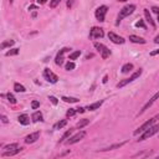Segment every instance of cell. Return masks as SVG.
I'll use <instances>...</instances> for the list:
<instances>
[{"mask_svg": "<svg viewBox=\"0 0 159 159\" xmlns=\"http://www.w3.org/2000/svg\"><path fill=\"white\" fill-rule=\"evenodd\" d=\"M134 10H136V5H133V4H129V5L123 6L122 9L119 10L118 16H117V24H119L124 18H127V16L132 15L133 13H134Z\"/></svg>", "mask_w": 159, "mask_h": 159, "instance_id": "6da1fadb", "label": "cell"}, {"mask_svg": "<svg viewBox=\"0 0 159 159\" xmlns=\"http://www.w3.org/2000/svg\"><path fill=\"white\" fill-rule=\"evenodd\" d=\"M22 150L21 147H19L18 143H11V144H7L4 147V152H3V157H13L15 154H18L20 153Z\"/></svg>", "mask_w": 159, "mask_h": 159, "instance_id": "7a4b0ae2", "label": "cell"}, {"mask_svg": "<svg viewBox=\"0 0 159 159\" xmlns=\"http://www.w3.org/2000/svg\"><path fill=\"white\" fill-rule=\"evenodd\" d=\"M158 132H159V123H158V124L152 125V127H149V128H148V129H146L143 133H140L138 142L146 140V139H148V138H150V137H153V136L155 134V133H158Z\"/></svg>", "mask_w": 159, "mask_h": 159, "instance_id": "3957f363", "label": "cell"}, {"mask_svg": "<svg viewBox=\"0 0 159 159\" xmlns=\"http://www.w3.org/2000/svg\"><path fill=\"white\" fill-rule=\"evenodd\" d=\"M142 72H143V70H142V69L137 70L136 72H133L131 77L125 78V80H122L121 82H118V83H117V88H122V87H124V86H127L128 83H131V82H133L134 80H137V78L140 76V75H142Z\"/></svg>", "mask_w": 159, "mask_h": 159, "instance_id": "277c9868", "label": "cell"}, {"mask_svg": "<svg viewBox=\"0 0 159 159\" xmlns=\"http://www.w3.org/2000/svg\"><path fill=\"white\" fill-rule=\"evenodd\" d=\"M159 118V116H155V117H153V118H150V119H148L147 122H144L143 124L140 125V127H138L136 131H134V133H133V134L134 136H138V134H140V133H143L146 129H148L149 127H152V125L157 122V119Z\"/></svg>", "mask_w": 159, "mask_h": 159, "instance_id": "5b68a950", "label": "cell"}, {"mask_svg": "<svg viewBox=\"0 0 159 159\" xmlns=\"http://www.w3.org/2000/svg\"><path fill=\"white\" fill-rule=\"evenodd\" d=\"M93 45H95L96 50L99 52V55H101V57L103 58V60H107V58L110 57L111 51H110V49H108L107 46H105V45H103V44H101V43H95Z\"/></svg>", "mask_w": 159, "mask_h": 159, "instance_id": "8992f818", "label": "cell"}, {"mask_svg": "<svg viewBox=\"0 0 159 159\" xmlns=\"http://www.w3.org/2000/svg\"><path fill=\"white\" fill-rule=\"evenodd\" d=\"M108 11V7L106 5H101V6H98L96 11H95V16H96V19L99 21V22H103L105 19H106V14Z\"/></svg>", "mask_w": 159, "mask_h": 159, "instance_id": "52a82bcc", "label": "cell"}, {"mask_svg": "<svg viewBox=\"0 0 159 159\" xmlns=\"http://www.w3.org/2000/svg\"><path fill=\"white\" fill-rule=\"evenodd\" d=\"M105 36V32L102 28L93 26L90 30V39H102Z\"/></svg>", "mask_w": 159, "mask_h": 159, "instance_id": "ba28073f", "label": "cell"}, {"mask_svg": "<svg viewBox=\"0 0 159 159\" xmlns=\"http://www.w3.org/2000/svg\"><path fill=\"white\" fill-rule=\"evenodd\" d=\"M44 77L47 82L50 83H56L58 81V77H57V75H55L50 69H45L44 70Z\"/></svg>", "mask_w": 159, "mask_h": 159, "instance_id": "9c48e42d", "label": "cell"}, {"mask_svg": "<svg viewBox=\"0 0 159 159\" xmlns=\"http://www.w3.org/2000/svg\"><path fill=\"white\" fill-rule=\"evenodd\" d=\"M85 136H86V132L85 131H81V132L76 133L75 136L70 137L67 140H66V143H67V144H75V143H77V142L82 140L83 138H85Z\"/></svg>", "mask_w": 159, "mask_h": 159, "instance_id": "30bf717a", "label": "cell"}, {"mask_svg": "<svg viewBox=\"0 0 159 159\" xmlns=\"http://www.w3.org/2000/svg\"><path fill=\"white\" fill-rule=\"evenodd\" d=\"M70 50H71V49H69V47H63V49H61L60 51L57 52V55H56V57H55V63H56L57 66H61V65L63 63V55H65L66 52H70Z\"/></svg>", "mask_w": 159, "mask_h": 159, "instance_id": "8fae6325", "label": "cell"}, {"mask_svg": "<svg viewBox=\"0 0 159 159\" xmlns=\"http://www.w3.org/2000/svg\"><path fill=\"white\" fill-rule=\"evenodd\" d=\"M108 39H110L113 44H117V45H122V44L125 43V40H124L122 36L114 34V32H112V31L108 32Z\"/></svg>", "mask_w": 159, "mask_h": 159, "instance_id": "7c38bea8", "label": "cell"}, {"mask_svg": "<svg viewBox=\"0 0 159 159\" xmlns=\"http://www.w3.org/2000/svg\"><path fill=\"white\" fill-rule=\"evenodd\" d=\"M158 98H159V91L157 92V93H155V95H154V96L152 97V98H150V99H149V101H148V102H147V103H146V105H144L143 107H142V110H140L139 114H142V113H144V112H146V111L148 110V108H149L150 106H152V105H153V103H154L155 101H157V99H158Z\"/></svg>", "mask_w": 159, "mask_h": 159, "instance_id": "4fadbf2b", "label": "cell"}, {"mask_svg": "<svg viewBox=\"0 0 159 159\" xmlns=\"http://www.w3.org/2000/svg\"><path fill=\"white\" fill-rule=\"evenodd\" d=\"M39 138H40V132H34V133H31V134L25 137V143H26V144L35 143Z\"/></svg>", "mask_w": 159, "mask_h": 159, "instance_id": "5bb4252c", "label": "cell"}, {"mask_svg": "<svg viewBox=\"0 0 159 159\" xmlns=\"http://www.w3.org/2000/svg\"><path fill=\"white\" fill-rule=\"evenodd\" d=\"M18 121H19V123L22 124V125H29V124H30V117H29L26 113H24V114H20V116L18 117Z\"/></svg>", "mask_w": 159, "mask_h": 159, "instance_id": "9a60e30c", "label": "cell"}, {"mask_svg": "<svg viewBox=\"0 0 159 159\" xmlns=\"http://www.w3.org/2000/svg\"><path fill=\"white\" fill-rule=\"evenodd\" d=\"M144 18H146L147 22L150 25V26H152L153 29H155V22H154V20L152 19V15H150V13H149L148 9H144Z\"/></svg>", "mask_w": 159, "mask_h": 159, "instance_id": "2e32d148", "label": "cell"}, {"mask_svg": "<svg viewBox=\"0 0 159 159\" xmlns=\"http://www.w3.org/2000/svg\"><path fill=\"white\" fill-rule=\"evenodd\" d=\"M31 119H32V122H35V123H37V122H43V121H44L43 113H41L40 111H35L34 113H32V116H31Z\"/></svg>", "mask_w": 159, "mask_h": 159, "instance_id": "e0dca14e", "label": "cell"}, {"mask_svg": "<svg viewBox=\"0 0 159 159\" xmlns=\"http://www.w3.org/2000/svg\"><path fill=\"white\" fill-rule=\"evenodd\" d=\"M129 41H132L133 44H146V40L140 36H137V35H131Z\"/></svg>", "mask_w": 159, "mask_h": 159, "instance_id": "ac0fdd59", "label": "cell"}, {"mask_svg": "<svg viewBox=\"0 0 159 159\" xmlns=\"http://www.w3.org/2000/svg\"><path fill=\"white\" fill-rule=\"evenodd\" d=\"M102 103H103V101H97V102L92 103V105H88L86 107V110L87 111H96V110H98V108L102 106Z\"/></svg>", "mask_w": 159, "mask_h": 159, "instance_id": "d6986e66", "label": "cell"}, {"mask_svg": "<svg viewBox=\"0 0 159 159\" xmlns=\"http://www.w3.org/2000/svg\"><path fill=\"white\" fill-rule=\"evenodd\" d=\"M72 132H73V129H69V131H66V132L63 133V136L61 137V139L58 140V143H63V142H66V140H67V139L71 137Z\"/></svg>", "mask_w": 159, "mask_h": 159, "instance_id": "ffe728a7", "label": "cell"}, {"mask_svg": "<svg viewBox=\"0 0 159 159\" xmlns=\"http://www.w3.org/2000/svg\"><path fill=\"white\" fill-rule=\"evenodd\" d=\"M133 70V63H124L123 66H122V69H121V72L122 73H128V72H131Z\"/></svg>", "mask_w": 159, "mask_h": 159, "instance_id": "44dd1931", "label": "cell"}, {"mask_svg": "<svg viewBox=\"0 0 159 159\" xmlns=\"http://www.w3.org/2000/svg\"><path fill=\"white\" fill-rule=\"evenodd\" d=\"M61 99L63 102H67V103H77L80 101V99L76 97H67V96H62Z\"/></svg>", "mask_w": 159, "mask_h": 159, "instance_id": "7402d4cb", "label": "cell"}, {"mask_svg": "<svg viewBox=\"0 0 159 159\" xmlns=\"http://www.w3.org/2000/svg\"><path fill=\"white\" fill-rule=\"evenodd\" d=\"M66 124H67V119H61V121H58L57 123L54 124V129H61V128L65 127Z\"/></svg>", "mask_w": 159, "mask_h": 159, "instance_id": "603a6c76", "label": "cell"}, {"mask_svg": "<svg viewBox=\"0 0 159 159\" xmlns=\"http://www.w3.org/2000/svg\"><path fill=\"white\" fill-rule=\"evenodd\" d=\"M125 142H123V143H118V144H113V146H110L107 148H103V149H99L101 152H106V150H113V149H117V148H121L122 146H124Z\"/></svg>", "mask_w": 159, "mask_h": 159, "instance_id": "cb8c5ba5", "label": "cell"}, {"mask_svg": "<svg viewBox=\"0 0 159 159\" xmlns=\"http://www.w3.org/2000/svg\"><path fill=\"white\" fill-rule=\"evenodd\" d=\"M15 44V41L14 40H7V41H4V43L0 45V49L1 50H5L6 47H10V46H13Z\"/></svg>", "mask_w": 159, "mask_h": 159, "instance_id": "d4e9b609", "label": "cell"}, {"mask_svg": "<svg viewBox=\"0 0 159 159\" xmlns=\"http://www.w3.org/2000/svg\"><path fill=\"white\" fill-rule=\"evenodd\" d=\"M14 90H15V92H25V91H26V88H25L22 85H20V83H18V82L14 83Z\"/></svg>", "mask_w": 159, "mask_h": 159, "instance_id": "484cf974", "label": "cell"}, {"mask_svg": "<svg viewBox=\"0 0 159 159\" xmlns=\"http://www.w3.org/2000/svg\"><path fill=\"white\" fill-rule=\"evenodd\" d=\"M75 67H76V65H75V62H72V61H69L65 65V70L66 71H72V70H75Z\"/></svg>", "mask_w": 159, "mask_h": 159, "instance_id": "4316f807", "label": "cell"}, {"mask_svg": "<svg viewBox=\"0 0 159 159\" xmlns=\"http://www.w3.org/2000/svg\"><path fill=\"white\" fill-rule=\"evenodd\" d=\"M88 123H90V121L85 118V119H82V121H80V122L77 123V125H76V127H77L78 129H82V128H83V127H85V125H87Z\"/></svg>", "mask_w": 159, "mask_h": 159, "instance_id": "83f0119b", "label": "cell"}, {"mask_svg": "<svg viewBox=\"0 0 159 159\" xmlns=\"http://www.w3.org/2000/svg\"><path fill=\"white\" fill-rule=\"evenodd\" d=\"M81 56V51L80 50H77V51H73L72 54H70V60H76L77 57Z\"/></svg>", "mask_w": 159, "mask_h": 159, "instance_id": "f1b7e54d", "label": "cell"}, {"mask_svg": "<svg viewBox=\"0 0 159 159\" xmlns=\"http://www.w3.org/2000/svg\"><path fill=\"white\" fill-rule=\"evenodd\" d=\"M19 51H20V49H11L10 51H7L5 55H6V56H14V55H18Z\"/></svg>", "mask_w": 159, "mask_h": 159, "instance_id": "f546056e", "label": "cell"}, {"mask_svg": "<svg viewBox=\"0 0 159 159\" xmlns=\"http://www.w3.org/2000/svg\"><path fill=\"white\" fill-rule=\"evenodd\" d=\"M6 98H7V101H9L11 105H15V103H16V98H15L11 93H7V95H6Z\"/></svg>", "mask_w": 159, "mask_h": 159, "instance_id": "4dcf8cb0", "label": "cell"}, {"mask_svg": "<svg viewBox=\"0 0 159 159\" xmlns=\"http://www.w3.org/2000/svg\"><path fill=\"white\" fill-rule=\"evenodd\" d=\"M76 113H77V110H76V108H70V110L66 112V116H67V117H73Z\"/></svg>", "mask_w": 159, "mask_h": 159, "instance_id": "1f68e13d", "label": "cell"}, {"mask_svg": "<svg viewBox=\"0 0 159 159\" xmlns=\"http://www.w3.org/2000/svg\"><path fill=\"white\" fill-rule=\"evenodd\" d=\"M60 3H61V0H51V1H50V7L54 9V7H56Z\"/></svg>", "mask_w": 159, "mask_h": 159, "instance_id": "d6a6232c", "label": "cell"}, {"mask_svg": "<svg viewBox=\"0 0 159 159\" xmlns=\"http://www.w3.org/2000/svg\"><path fill=\"white\" fill-rule=\"evenodd\" d=\"M39 107H40V102L39 101H32L31 102V108H32V110H37Z\"/></svg>", "mask_w": 159, "mask_h": 159, "instance_id": "836d02e7", "label": "cell"}, {"mask_svg": "<svg viewBox=\"0 0 159 159\" xmlns=\"http://www.w3.org/2000/svg\"><path fill=\"white\" fill-rule=\"evenodd\" d=\"M49 99H50V101H51V103L55 105V106L58 103V99H57L55 96H49Z\"/></svg>", "mask_w": 159, "mask_h": 159, "instance_id": "e575fe53", "label": "cell"}, {"mask_svg": "<svg viewBox=\"0 0 159 159\" xmlns=\"http://www.w3.org/2000/svg\"><path fill=\"white\" fill-rule=\"evenodd\" d=\"M136 26H137V28H142V29H146V25H144L143 20H139V21H137V22H136Z\"/></svg>", "mask_w": 159, "mask_h": 159, "instance_id": "d590c367", "label": "cell"}, {"mask_svg": "<svg viewBox=\"0 0 159 159\" xmlns=\"http://www.w3.org/2000/svg\"><path fill=\"white\" fill-rule=\"evenodd\" d=\"M1 122L3 123H7V122H9V121H7V117L5 114H1Z\"/></svg>", "mask_w": 159, "mask_h": 159, "instance_id": "8d00e7d4", "label": "cell"}, {"mask_svg": "<svg viewBox=\"0 0 159 159\" xmlns=\"http://www.w3.org/2000/svg\"><path fill=\"white\" fill-rule=\"evenodd\" d=\"M76 110H77V113H83V112L86 111V108H82V107H80V108H76Z\"/></svg>", "mask_w": 159, "mask_h": 159, "instance_id": "74e56055", "label": "cell"}, {"mask_svg": "<svg viewBox=\"0 0 159 159\" xmlns=\"http://www.w3.org/2000/svg\"><path fill=\"white\" fill-rule=\"evenodd\" d=\"M155 55H159V49L158 50H154V51L150 52V56H155Z\"/></svg>", "mask_w": 159, "mask_h": 159, "instance_id": "f35d334b", "label": "cell"}, {"mask_svg": "<svg viewBox=\"0 0 159 159\" xmlns=\"http://www.w3.org/2000/svg\"><path fill=\"white\" fill-rule=\"evenodd\" d=\"M152 11H153V13H155V14H158V13H159V7L153 6V7H152Z\"/></svg>", "mask_w": 159, "mask_h": 159, "instance_id": "ab89813d", "label": "cell"}, {"mask_svg": "<svg viewBox=\"0 0 159 159\" xmlns=\"http://www.w3.org/2000/svg\"><path fill=\"white\" fill-rule=\"evenodd\" d=\"M47 1V0H37V4H40V5H43V4H45Z\"/></svg>", "mask_w": 159, "mask_h": 159, "instance_id": "60d3db41", "label": "cell"}, {"mask_svg": "<svg viewBox=\"0 0 159 159\" xmlns=\"http://www.w3.org/2000/svg\"><path fill=\"white\" fill-rule=\"evenodd\" d=\"M154 43H155V44H159V35H157V36L154 37Z\"/></svg>", "mask_w": 159, "mask_h": 159, "instance_id": "b9f144b4", "label": "cell"}, {"mask_svg": "<svg viewBox=\"0 0 159 159\" xmlns=\"http://www.w3.org/2000/svg\"><path fill=\"white\" fill-rule=\"evenodd\" d=\"M30 9H31V10H35L36 6H35V5H31V6H29V10H30Z\"/></svg>", "mask_w": 159, "mask_h": 159, "instance_id": "7bdbcfd3", "label": "cell"}, {"mask_svg": "<svg viewBox=\"0 0 159 159\" xmlns=\"http://www.w3.org/2000/svg\"><path fill=\"white\" fill-rule=\"evenodd\" d=\"M107 80H108V77H107V76H105V77H103V83H106V82H107Z\"/></svg>", "mask_w": 159, "mask_h": 159, "instance_id": "ee69618b", "label": "cell"}, {"mask_svg": "<svg viewBox=\"0 0 159 159\" xmlns=\"http://www.w3.org/2000/svg\"><path fill=\"white\" fill-rule=\"evenodd\" d=\"M71 5H72V1H67V6L71 7Z\"/></svg>", "mask_w": 159, "mask_h": 159, "instance_id": "f6af8a7d", "label": "cell"}, {"mask_svg": "<svg viewBox=\"0 0 159 159\" xmlns=\"http://www.w3.org/2000/svg\"><path fill=\"white\" fill-rule=\"evenodd\" d=\"M118 1H121V3H124V1H127V0H118Z\"/></svg>", "mask_w": 159, "mask_h": 159, "instance_id": "bcb514c9", "label": "cell"}, {"mask_svg": "<svg viewBox=\"0 0 159 159\" xmlns=\"http://www.w3.org/2000/svg\"><path fill=\"white\" fill-rule=\"evenodd\" d=\"M157 15H158V21H159V13H158V14H157Z\"/></svg>", "mask_w": 159, "mask_h": 159, "instance_id": "7dc6e473", "label": "cell"}, {"mask_svg": "<svg viewBox=\"0 0 159 159\" xmlns=\"http://www.w3.org/2000/svg\"><path fill=\"white\" fill-rule=\"evenodd\" d=\"M9 1H10V3H13V0H9Z\"/></svg>", "mask_w": 159, "mask_h": 159, "instance_id": "c3c4849f", "label": "cell"}]
</instances>
